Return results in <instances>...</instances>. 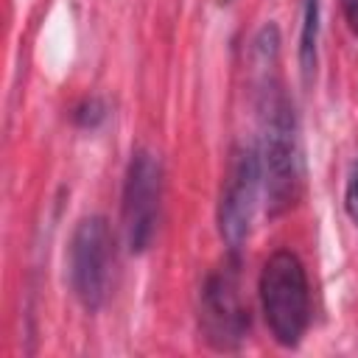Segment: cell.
Masks as SVG:
<instances>
[{"mask_svg":"<svg viewBox=\"0 0 358 358\" xmlns=\"http://www.w3.org/2000/svg\"><path fill=\"white\" fill-rule=\"evenodd\" d=\"M260 305L277 344L296 347L310 322V288L305 266L294 252H274L260 271Z\"/></svg>","mask_w":358,"mask_h":358,"instance_id":"7a4b0ae2","label":"cell"},{"mask_svg":"<svg viewBox=\"0 0 358 358\" xmlns=\"http://www.w3.org/2000/svg\"><path fill=\"white\" fill-rule=\"evenodd\" d=\"M344 14H347V22H350L352 34L358 36V0H344Z\"/></svg>","mask_w":358,"mask_h":358,"instance_id":"30bf717a","label":"cell"},{"mask_svg":"<svg viewBox=\"0 0 358 358\" xmlns=\"http://www.w3.org/2000/svg\"><path fill=\"white\" fill-rule=\"evenodd\" d=\"M103 115H106L103 103L92 98V101H87L84 106H78V112H76V120H78L81 126H95V123H101V120H103Z\"/></svg>","mask_w":358,"mask_h":358,"instance_id":"ba28073f","label":"cell"},{"mask_svg":"<svg viewBox=\"0 0 358 358\" xmlns=\"http://www.w3.org/2000/svg\"><path fill=\"white\" fill-rule=\"evenodd\" d=\"M319 20H322V0H302V31H299V70L302 81L310 84L316 70V50H319Z\"/></svg>","mask_w":358,"mask_h":358,"instance_id":"52a82bcc","label":"cell"},{"mask_svg":"<svg viewBox=\"0 0 358 358\" xmlns=\"http://www.w3.org/2000/svg\"><path fill=\"white\" fill-rule=\"evenodd\" d=\"M201 330L210 347L235 350L249 330V308L241 296L238 260L232 257L218 271H213L201 291Z\"/></svg>","mask_w":358,"mask_h":358,"instance_id":"8992f818","label":"cell"},{"mask_svg":"<svg viewBox=\"0 0 358 358\" xmlns=\"http://www.w3.org/2000/svg\"><path fill=\"white\" fill-rule=\"evenodd\" d=\"M260 187H263V173H260L257 145H238L232 151L218 201V229L232 255H238V249L249 238Z\"/></svg>","mask_w":358,"mask_h":358,"instance_id":"5b68a950","label":"cell"},{"mask_svg":"<svg viewBox=\"0 0 358 358\" xmlns=\"http://www.w3.org/2000/svg\"><path fill=\"white\" fill-rule=\"evenodd\" d=\"M260 173L266 207L271 215L285 213L302 187V157L296 137L294 106L280 84H266L260 90Z\"/></svg>","mask_w":358,"mask_h":358,"instance_id":"6da1fadb","label":"cell"},{"mask_svg":"<svg viewBox=\"0 0 358 358\" xmlns=\"http://www.w3.org/2000/svg\"><path fill=\"white\" fill-rule=\"evenodd\" d=\"M344 210H347L350 221L358 227V165H355V171H352L350 182H347V193H344Z\"/></svg>","mask_w":358,"mask_h":358,"instance_id":"9c48e42d","label":"cell"},{"mask_svg":"<svg viewBox=\"0 0 358 358\" xmlns=\"http://www.w3.org/2000/svg\"><path fill=\"white\" fill-rule=\"evenodd\" d=\"M162 199V165L151 151H134L123 182V235L129 252L140 255L151 246Z\"/></svg>","mask_w":358,"mask_h":358,"instance_id":"277c9868","label":"cell"},{"mask_svg":"<svg viewBox=\"0 0 358 358\" xmlns=\"http://www.w3.org/2000/svg\"><path fill=\"white\" fill-rule=\"evenodd\" d=\"M112 229L103 215L81 218L70 241V285L76 299L92 313L109 296Z\"/></svg>","mask_w":358,"mask_h":358,"instance_id":"3957f363","label":"cell"}]
</instances>
